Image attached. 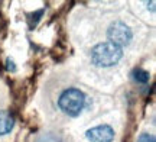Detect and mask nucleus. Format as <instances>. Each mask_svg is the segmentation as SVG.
I'll return each mask as SVG.
<instances>
[{
	"label": "nucleus",
	"mask_w": 156,
	"mask_h": 142,
	"mask_svg": "<svg viewBox=\"0 0 156 142\" xmlns=\"http://www.w3.org/2000/svg\"><path fill=\"white\" fill-rule=\"evenodd\" d=\"M123 57V48L112 42H101L91 49V63L95 67H113Z\"/></svg>",
	"instance_id": "obj_1"
},
{
	"label": "nucleus",
	"mask_w": 156,
	"mask_h": 142,
	"mask_svg": "<svg viewBox=\"0 0 156 142\" xmlns=\"http://www.w3.org/2000/svg\"><path fill=\"white\" fill-rule=\"evenodd\" d=\"M85 100L87 97L83 91L71 87L61 93V96L58 99V106L65 115L71 118H77L85 107Z\"/></svg>",
	"instance_id": "obj_2"
},
{
	"label": "nucleus",
	"mask_w": 156,
	"mask_h": 142,
	"mask_svg": "<svg viewBox=\"0 0 156 142\" xmlns=\"http://www.w3.org/2000/svg\"><path fill=\"white\" fill-rule=\"evenodd\" d=\"M107 38H108V42H112L114 45L123 48V46L130 44V41L133 38V34H132V29L129 28L124 22L116 20V22H113L108 26Z\"/></svg>",
	"instance_id": "obj_3"
},
{
	"label": "nucleus",
	"mask_w": 156,
	"mask_h": 142,
	"mask_svg": "<svg viewBox=\"0 0 156 142\" xmlns=\"http://www.w3.org/2000/svg\"><path fill=\"white\" fill-rule=\"evenodd\" d=\"M85 137L90 142H113L114 129L110 125H98L85 132Z\"/></svg>",
	"instance_id": "obj_4"
},
{
	"label": "nucleus",
	"mask_w": 156,
	"mask_h": 142,
	"mask_svg": "<svg viewBox=\"0 0 156 142\" xmlns=\"http://www.w3.org/2000/svg\"><path fill=\"white\" fill-rule=\"evenodd\" d=\"M15 126V119L7 110H0V137L10 133Z\"/></svg>",
	"instance_id": "obj_5"
},
{
	"label": "nucleus",
	"mask_w": 156,
	"mask_h": 142,
	"mask_svg": "<svg viewBox=\"0 0 156 142\" xmlns=\"http://www.w3.org/2000/svg\"><path fill=\"white\" fill-rule=\"evenodd\" d=\"M132 78H133L137 84H146V83L149 81V78H151V74L143 68H134L133 71H132Z\"/></svg>",
	"instance_id": "obj_6"
},
{
	"label": "nucleus",
	"mask_w": 156,
	"mask_h": 142,
	"mask_svg": "<svg viewBox=\"0 0 156 142\" xmlns=\"http://www.w3.org/2000/svg\"><path fill=\"white\" fill-rule=\"evenodd\" d=\"M136 142H156V139L153 135H151V133H142V135L137 138Z\"/></svg>",
	"instance_id": "obj_7"
},
{
	"label": "nucleus",
	"mask_w": 156,
	"mask_h": 142,
	"mask_svg": "<svg viewBox=\"0 0 156 142\" xmlns=\"http://www.w3.org/2000/svg\"><path fill=\"white\" fill-rule=\"evenodd\" d=\"M6 64H7V65H6V68L9 70V71H16V65H15V63L12 61L10 58H7V60H6Z\"/></svg>",
	"instance_id": "obj_8"
}]
</instances>
